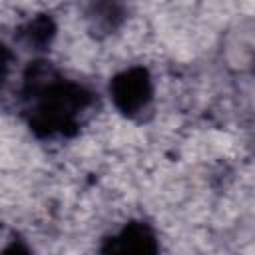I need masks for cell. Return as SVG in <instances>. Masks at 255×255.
Segmentation results:
<instances>
[{
	"label": "cell",
	"instance_id": "cell-1",
	"mask_svg": "<svg viewBox=\"0 0 255 255\" xmlns=\"http://www.w3.org/2000/svg\"><path fill=\"white\" fill-rule=\"evenodd\" d=\"M149 96L147 76L141 70H131L114 82V100L124 112H133L145 104Z\"/></svg>",
	"mask_w": 255,
	"mask_h": 255
}]
</instances>
